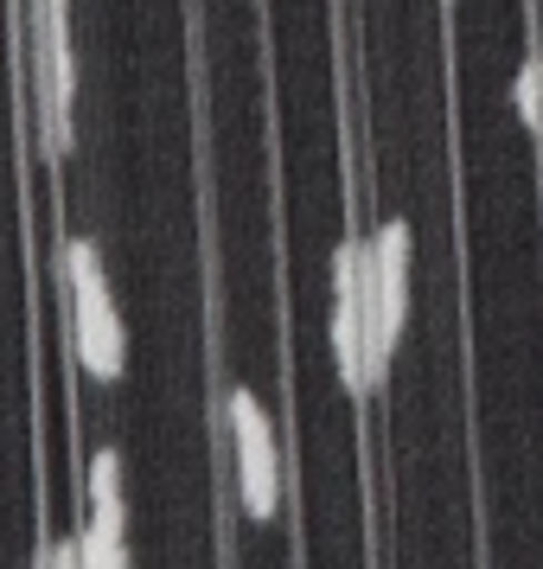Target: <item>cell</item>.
<instances>
[{"label": "cell", "instance_id": "obj_1", "mask_svg": "<svg viewBox=\"0 0 543 569\" xmlns=\"http://www.w3.org/2000/svg\"><path fill=\"white\" fill-rule=\"evenodd\" d=\"M64 288H71V346H78V365L97 385H115L129 371V327L115 313L103 257H97L90 237L64 243Z\"/></svg>", "mask_w": 543, "mask_h": 569}, {"label": "cell", "instance_id": "obj_2", "mask_svg": "<svg viewBox=\"0 0 543 569\" xmlns=\"http://www.w3.org/2000/svg\"><path fill=\"white\" fill-rule=\"evenodd\" d=\"M403 313H410V224L384 218L371 237V276H364V378L371 385L390 378Z\"/></svg>", "mask_w": 543, "mask_h": 569}, {"label": "cell", "instance_id": "obj_3", "mask_svg": "<svg viewBox=\"0 0 543 569\" xmlns=\"http://www.w3.org/2000/svg\"><path fill=\"white\" fill-rule=\"evenodd\" d=\"M231 416V441H237V492L250 518H275V492H282V455H275V429L269 410L257 403V390H231L224 397Z\"/></svg>", "mask_w": 543, "mask_h": 569}, {"label": "cell", "instance_id": "obj_4", "mask_svg": "<svg viewBox=\"0 0 543 569\" xmlns=\"http://www.w3.org/2000/svg\"><path fill=\"white\" fill-rule=\"evenodd\" d=\"M364 276H371V243H345L333 257V365L345 390H371V378H364Z\"/></svg>", "mask_w": 543, "mask_h": 569}, {"label": "cell", "instance_id": "obj_5", "mask_svg": "<svg viewBox=\"0 0 543 569\" xmlns=\"http://www.w3.org/2000/svg\"><path fill=\"white\" fill-rule=\"evenodd\" d=\"M90 525L109 538H129V492H122V455L115 448L90 455Z\"/></svg>", "mask_w": 543, "mask_h": 569}, {"label": "cell", "instance_id": "obj_6", "mask_svg": "<svg viewBox=\"0 0 543 569\" xmlns=\"http://www.w3.org/2000/svg\"><path fill=\"white\" fill-rule=\"evenodd\" d=\"M512 103H517V122L531 134H543V103H537V64L524 58L517 64V78H512Z\"/></svg>", "mask_w": 543, "mask_h": 569}, {"label": "cell", "instance_id": "obj_7", "mask_svg": "<svg viewBox=\"0 0 543 569\" xmlns=\"http://www.w3.org/2000/svg\"><path fill=\"white\" fill-rule=\"evenodd\" d=\"M39 569H83V557H78V531L71 538H58L46 557H39Z\"/></svg>", "mask_w": 543, "mask_h": 569}, {"label": "cell", "instance_id": "obj_8", "mask_svg": "<svg viewBox=\"0 0 543 569\" xmlns=\"http://www.w3.org/2000/svg\"><path fill=\"white\" fill-rule=\"evenodd\" d=\"M531 64H537V103H543V52H531Z\"/></svg>", "mask_w": 543, "mask_h": 569}]
</instances>
